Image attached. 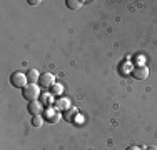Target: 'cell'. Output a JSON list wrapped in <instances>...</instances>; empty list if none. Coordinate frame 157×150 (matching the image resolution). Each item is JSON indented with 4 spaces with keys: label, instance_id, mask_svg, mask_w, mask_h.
<instances>
[{
    "label": "cell",
    "instance_id": "1",
    "mask_svg": "<svg viewBox=\"0 0 157 150\" xmlns=\"http://www.w3.org/2000/svg\"><path fill=\"white\" fill-rule=\"evenodd\" d=\"M22 92H24V99H25V100H29V102L39 100V99H40V95H42V93H40V87H39L37 84H29L27 87L22 90Z\"/></svg>",
    "mask_w": 157,
    "mask_h": 150
},
{
    "label": "cell",
    "instance_id": "2",
    "mask_svg": "<svg viewBox=\"0 0 157 150\" xmlns=\"http://www.w3.org/2000/svg\"><path fill=\"white\" fill-rule=\"evenodd\" d=\"M10 84H12L15 88H22V90H24L29 85L27 73H24V72H13L12 75H10Z\"/></svg>",
    "mask_w": 157,
    "mask_h": 150
},
{
    "label": "cell",
    "instance_id": "3",
    "mask_svg": "<svg viewBox=\"0 0 157 150\" xmlns=\"http://www.w3.org/2000/svg\"><path fill=\"white\" fill-rule=\"evenodd\" d=\"M54 84H55V77H54V73H50V72H44V73H40V78H39V85H40V87H44V88H50Z\"/></svg>",
    "mask_w": 157,
    "mask_h": 150
},
{
    "label": "cell",
    "instance_id": "4",
    "mask_svg": "<svg viewBox=\"0 0 157 150\" xmlns=\"http://www.w3.org/2000/svg\"><path fill=\"white\" fill-rule=\"evenodd\" d=\"M44 115H45V118H47L50 123H57L59 120L62 118V114H60V112H59L55 107H47V110L44 112Z\"/></svg>",
    "mask_w": 157,
    "mask_h": 150
},
{
    "label": "cell",
    "instance_id": "5",
    "mask_svg": "<svg viewBox=\"0 0 157 150\" xmlns=\"http://www.w3.org/2000/svg\"><path fill=\"white\" fill-rule=\"evenodd\" d=\"M132 77L136 80H145L149 77V69L145 65H137L132 69Z\"/></svg>",
    "mask_w": 157,
    "mask_h": 150
},
{
    "label": "cell",
    "instance_id": "6",
    "mask_svg": "<svg viewBox=\"0 0 157 150\" xmlns=\"http://www.w3.org/2000/svg\"><path fill=\"white\" fill-rule=\"evenodd\" d=\"M27 110L30 112V114L35 117V115H42L44 112V103L40 102V100H33V102H29V105H27Z\"/></svg>",
    "mask_w": 157,
    "mask_h": 150
},
{
    "label": "cell",
    "instance_id": "7",
    "mask_svg": "<svg viewBox=\"0 0 157 150\" xmlns=\"http://www.w3.org/2000/svg\"><path fill=\"white\" fill-rule=\"evenodd\" d=\"M77 114H78L77 108H74V107L67 108V110L63 112V120H65V122H69V123L75 122V115H77Z\"/></svg>",
    "mask_w": 157,
    "mask_h": 150
},
{
    "label": "cell",
    "instance_id": "8",
    "mask_svg": "<svg viewBox=\"0 0 157 150\" xmlns=\"http://www.w3.org/2000/svg\"><path fill=\"white\" fill-rule=\"evenodd\" d=\"M55 108H57L59 112H65L67 108H70V102L67 99H63V97H60V99H57V102H55Z\"/></svg>",
    "mask_w": 157,
    "mask_h": 150
},
{
    "label": "cell",
    "instance_id": "9",
    "mask_svg": "<svg viewBox=\"0 0 157 150\" xmlns=\"http://www.w3.org/2000/svg\"><path fill=\"white\" fill-rule=\"evenodd\" d=\"M40 102L44 103V107H52V103H54V95H52L50 92H45L40 95Z\"/></svg>",
    "mask_w": 157,
    "mask_h": 150
},
{
    "label": "cell",
    "instance_id": "10",
    "mask_svg": "<svg viewBox=\"0 0 157 150\" xmlns=\"http://www.w3.org/2000/svg\"><path fill=\"white\" fill-rule=\"evenodd\" d=\"M39 78H40V73H39V70H37V69H30L27 72L29 84H37V82H39Z\"/></svg>",
    "mask_w": 157,
    "mask_h": 150
},
{
    "label": "cell",
    "instance_id": "11",
    "mask_svg": "<svg viewBox=\"0 0 157 150\" xmlns=\"http://www.w3.org/2000/svg\"><path fill=\"white\" fill-rule=\"evenodd\" d=\"M65 5L69 7L70 10H78L84 5V2H80V0H65Z\"/></svg>",
    "mask_w": 157,
    "mask_h": 150
},
{
    "label": "cell",
    "instance_id": "12",
    "mask_svg": "<svg viewBox=\"0 0 157 150\" xmlns=\"http://www.w3.org/2000/svg\"><path fill=\"white\" fill-rule=\"evenodd\" d=\"M62 92H63V87H62V84H57V82H55V84L50 87V93H52L54 97H59V95H62Z\"/></svg>",
    "mask_w": 157,
    "mask_h": 150
},
{
    "label": "cell",
    "instance_id": "13",
    "mask_svg": "<svg viewBox=\"0 0 157 150\" xmlns=\"http://www.w3.org/2000/svg\"><path fill=\"white\" fill-rule=\"evenodd\" d=\"M42 123H44V118H42V115H35V117L32 118V125L35 127V129H39V127H42Z\"/></svg>",
    "mask_w": 157,
    "mask_h": 150
},
{
    "label": "cell",
    "instance_id": "14",
    "mask_svg": "<svg viewBox=\"0 0 157 150\" xmlns=\"http://www.w3.org/2000/svg\"><path fill=\"white\" fill-rule=\"evenodd\" d=\"M144 62H145L144 55H137V63H139V65H144Z\"/></svg>",
    "mask_w": 157,
    "mask_h": 150
},
{
    "label": "cell",
    "instance_id": "15",
    "mask_svg": "<svg viewBox=\"0 0 157 150\" xmlns=\"http://www.w3.org/2000/svg\"><path fill=\"white\" fill-rule=\"evenodd\" d=\"M125 150H144V148H140V147H137V145H130V147H127Z\"/></svg>",
    "mask_w": 157,
    "mask_h": 150
},
{
    "label": "cell",
    "instance_id": "16",
    "mask_svg": "<svg viewBox=\"0 0 157 150\" xmlns=\"http://www.w3.org/2000/svg\"><path fill=\"white\" fill-rule=\"evenodd\" d=\"M29 3H30V5H39V3H42V2H40V0H29Z\"/></svg>",
    "mask_w": 157,
    "mask_h": 150
},
{
    "label": "cell",
    "instance_id": "17",
    "mask_svg": "<svg viewBox=\"0 0 157 150\" xmlns=\"http://www.w3.org/2000/svg\"><path fill=\"white\" fill-rule=\"evenodd\" d=\"M144 150H157L155 145H151V147H147V148H144Z\"/></svg>",
    "mask_w": 157,
    "mask_h": 150
}]
</instances>
